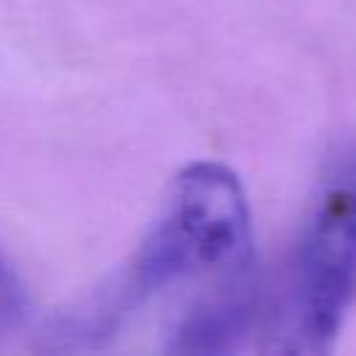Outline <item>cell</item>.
<instances>
[{
    "label": "cell",
    "mask_w": 356,
    "mask_h": 356,
    "mask_svg": "<svg viewBox=\"0 0 356 356\" xmlns=\"http://www.w3.org/2000/svg\"><path fill=\"white\" fill-rule=\"evenodd\" d=\"M250 209L236 172L217 161L189 164L167 206L122 273L70 312L56 331L72 345L111 337L156 292L197 273H250Z\"/></svg>",
    "instance_id": "6da1fadb"
},
{
    "label": "cell",
    "mask_w": 356,
    "mask_h": 356,
    "mask_svg": "<svg viewBox=\"0 0 356 356\" xmlns=\"http://www.w3.org/2000/svg\"><path fill=\"white\" fill-rule=\"evenodd\" d=\"M356 303V136L342 139L323 170L314 211L292 261L281 350L325 353ZM275 334V337H278Z\"/></svg>",
    "instance_id": "7a4b0ae2"
},
{
    "label": "cell",
    "mask_w": 356,
    "mask_h": 356,
    "mask_svg": "<svg viewBox=\"0 0 356 356\" xmlns=\"http://www.w3.org/2000/svg\"><path fill=\"white\" fill-rule=\"evenodd\" d=\"M25 317V292L22 284L17 278V273L11 270V264L6 261V256L0 253V337L14 331Z\"/></svg>",
    "instance_id": "3957f363"
}]
</instances>
